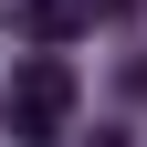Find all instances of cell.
<instances>
[{
    "instance_id": "6da1fadb",
    "label": "cell",
    "mask_w": 147,
    "mask_h": 147,
    "mask_svg": "<svg viewBox=\"0 0 147 147\" xmlns=\"http://www.w3.org/2000/svg\"><path fill=\"white\" fill-rule=\"evenodd\" d=\"M63 116H74V63L63 53H42V63L11 74V147H53Z\"/></svg>"
},
{
    "instance_id": "7a4b0ae2",
    "label": "cell",
    "mask_w": 147,
    "mask_h": 147,
    "mask_svg": "<svg viewBox=\"0 0 147 147\" xmlns=\"http://www.w3.org/2000/svg\"><path fill=\"white\" fill-rule=\"evenodd\" d=\"M21 32H32V42H74V32H84V11H74V0H32Z\"/></svg>"
}]
</instances>
